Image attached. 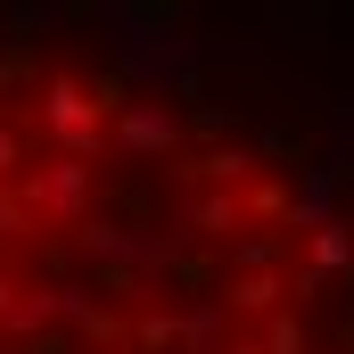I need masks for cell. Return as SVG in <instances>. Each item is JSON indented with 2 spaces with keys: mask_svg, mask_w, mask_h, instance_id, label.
I'll return each instance as SVG.
<instances>
[{
  "mask_svg": "<svg viewBox=\"0 0 354 354\" xmlns=\"http://www.w3.org/2000/svg\"><path fill=\"white\" fill-rule=\"evenodd\" d=\"M115 132H124L132 149H174L181 115H174V107H149V99H140V107H124V115H115Z\"/></svg>",
  "mask_w": 354,
  "mask_h": 354,
  "instance_id": "obj_3",
  "label": "cell"
},
{
  "mask_svg": "<svg viewBox=\"0 0 354 354\" xmlns=\"http://www.w3.org/2000/svg\"><path fill=\"white\" fill-rule=\"evenodd\" d=\"M198 174H214V181H239V174H248V157H239V149H214V157H206Z\"/></svg>",
  "mask_w": 354,
  "mask_h": 354,
  "instance_id": "obj_6",
  "label": "cell"
},
{
  "mask_svg": "<svg viewBox=\"0 0 354 354\" xmlns=\"http://www.w3.org/2000/svg\"><path fill=\"white\" fill-rule=\"evenodd\" d=\"M313 264L322 272H346L354 264V231L346 223H322V231H313Z\"/></svg>",
  "mask_w": 354,
  "mask_h": 354,
  "instance_id": "obj_4",
  "label": "cell"
},
{
  "mask_svg": "<svg viewBox=\"0 0 354 354\" xmlns=\"http://www.w3.org/2000/svg\"><path fill=\"white\" fill-rule=\"evenodd\" d=\"M231 198H189V231H231Z\"/></svg>",
  "mask_w": 354,
  "mask_h": 354,
  "instance_id": "obj_5",
  "label": "cell"
},
{
  "mask_svg": "<svg viewBox=\"0 0 354 354\" xmlns=\"http://www.w3.org/2000/svg\"><path fill=\"white\" fill-rule=\"evenodd\" d=\"M8 174H25V140H17V132L0 124V181H8Z\"/></svg>",
  "mask_w": 354,
  "mask_h": 354,
  "instance_id": "obj_7",
  "label": "cell"
},
{
  "mask_svg": "<svg viewBox=\"0 0 354 354\" xmlns=\"http://www.w3.org/2000/svg\"><path fill=\"white\" fill-rule=\"evenodd\" d=\"M25 206H41V214H83L91 206V165L83 157H50V165H25Z\"/></svg>",
  "mask_w": 354,
  "mask_h": 354,
  "instance_id": "obj_2",
  "label": "cell"
},
{
  "mask_svg": "<svg viewBox=\"0 0 354 354\" xmlns=\"http://www.w3.org/2000/svg\"><path fill=\"white\" fill-rule=\"evenodd\" d=\"M41 124H50L58 157H91V149H99V99H91V91L75 83V75L41 83Z\"/></svg>",
  "mask_w": 354,
  "mask_h": 354,
  "instance_id": "obj_1",
  "label": "cell"
}]
</instances>
